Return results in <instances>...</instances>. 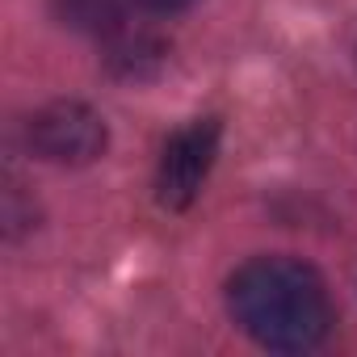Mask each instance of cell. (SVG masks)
I'll use <instances>...</instances> for the list:
<instances>
[{
    "label": "cell",
    "mask_w": 357,
    "mask_h": 357,
    "mask_svg": "<svg viewBox=\"0 0 357 357\" xmlns=\"http://www.w3.org/2000/svg\"><path fill=\"white\" fill-rule=\"evenodd\" d=\"M143 9H151V13H176V9H190L194 0H139Z\"/></svg>",
    "instance_id": "5"
},
{
    "label": "cell",
    "mask_w": 357,
    "mask_h": 357,
    "mask_svg": "<svg viewBox=\"0 0 357 357\" xmlns=\"http://www.w3.org/2000/svg\"><path fill=\"white\" fill-rule=\"evenodd\" d=\"M26 135L34 155L47 164H93L109 143L101 114L84 101H51L30 118Z\"/></svg>",
    "instance_id": "3"
},
{
    "label": "cell",
    "mask_w": 357,
    "mask_h": 357,
    "mask_svg": "<svg viewBox=\"0 0 357 357\" xmlns=\"http://www.w3.org/2000/svg\"><path fill=\"white\" fill-rule=\"evenodd\" d=\"M227 311L240 332L278 353L315 349L336 324L324 278L294 257L244 261L227 282Z\"/></svg>",
    "instance_id": "1"
},
{
    "label": "cell",
    "mask_w": 357,
    "mask_h": 357,
    "mask_svg": "<svg viewBox=\"0 0 357 357\" xmlns=\"http://www.w3.org/2000/svg\"><path fill=\"white\" fill-rule=\"evenodd\" d=\"M219 135H223L219 118H198L164 143V155H160V168H155V198H160L164 211L194 206V198L202 194L206 176L215 168Z\"/></svg>",
    "instance_id": "2"
},
{
    "label": "cell",
    "mask_w": 357,
    "mask_h": 357,
    "mask_svg": "<svg viewBox=\"0 0 357 357\" xmlns=\"http://www.w3.org/2000/svg\"><path fill=\"white\" fill-rule=\"evenodd\" d=\"M55 17L72 30L114 38L122 34V0H51Z\"/></svg>",
    "instance_id": "4"
}]
</instances>
